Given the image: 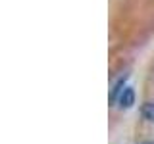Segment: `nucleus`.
<instances>
[{
    "instance_id": "nucleus-1",
    "label": "nucleus",
    "mask_w": 154,
    "mask_h": 144,
    "mask_svg": "<svg viewBox=\"0 0 154 144\" xmlns=\"http://www.w3.org/2000/svg\"><path fill=\"white\" fill-rule=\"evenodd\" d=\"M135 104V90L133 88H123L122 96H119V106L122 108H131Z\"/></svg>"
},
{
    "instance_id": "nucleus-2",
    "label": "nucleus",
    "mask_w": 154,
    "mask_h": 144,
    "mask_svg": "<svg viewBox=\"0 0 154 144\" xmlns=\"http://www.w3.org/2000/svg\"><path fill=\"white\" fill-rule=\"evenodd\" d=\"M141 113H143V117L146 119V121H154V102H146V104H143Z\"/></svg>"
},
{
    "instance_id": "nucleus-4",
    "label": "nucleus",
    "mask_w": 154,
    "mask_h": 144,
    "mask_svg": "<svg viewBox=\"0 0 154 144\" xmlns=\"http://www.w3.org/2000/svg\"><path fill=\"white\" fill-rule=\"evenodd\" d=\"M139 144H154V140H143V142H139Z\"/></svg>"
},
{
    "instance_id": "nucleus-3",
    "label": "nucleus",
    "mask_w": 154,
    "mask_h": 144,
    "mask_svg": "<svg viewBox=\"0 0 154 144\" xmlns=\"http://www.w3.org/2000/svg\"><path fill=\"white\" fill-rule=\"evenodd\" d=\"M122 86H123V81H119V83L116 85V88L112 90V100H116V96H118V92L122 90Z\"/></svg>"
}]
</instances>
